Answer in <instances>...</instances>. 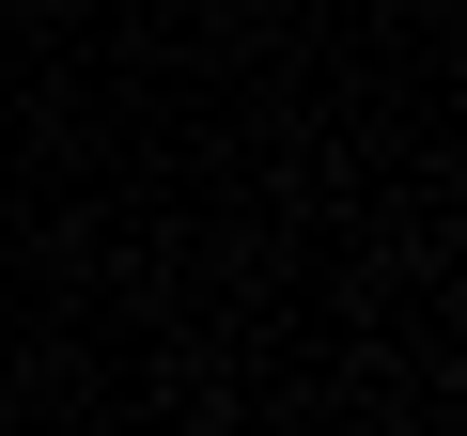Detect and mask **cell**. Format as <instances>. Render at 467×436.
<instances>
[]
</instances>
